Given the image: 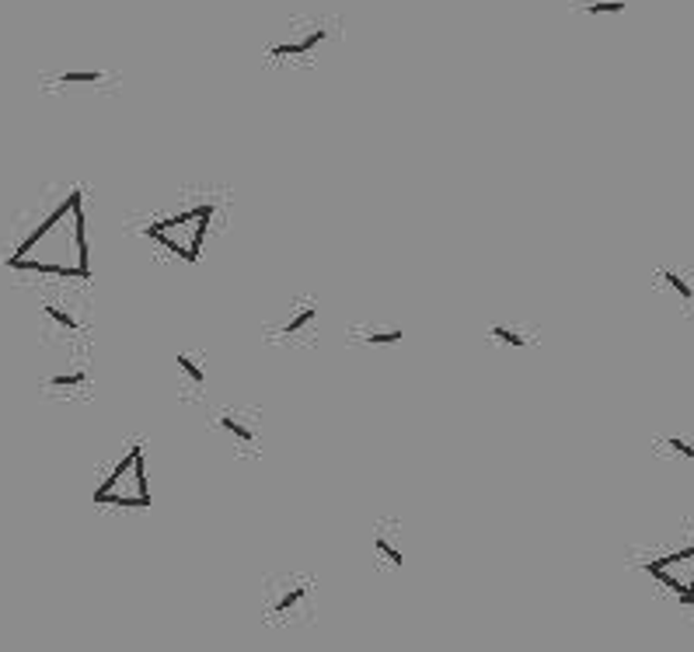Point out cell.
I'll return each instance as SVG.
<instances>
[{
    "instance_id": "6da1fadb",
    "label": "cell",
    "mask_w": 694,
    "mask_h": 652,
    "mask_svg": "<svg viewBox=\"0 0 694 652\" xmlns=\"http://www.w3.org/2000/svg\"><path fill=\"white\" fill-rule=\"evenodd\" d=\"M8 269L21 276L91 279L84 192L78 185H45L32 206L14 216Z\"/></svg>"
},
{
    "instance_id": "7a4b0ae2",
    "label": "cell",
    "mask_w": 694,
    "mask_h": 652,
    "mask_svg": "<svg viewBox=\"0 0 694 652\" xmlns=\"http://www.w3.org/2000/svg\"><path fill=\"white\" fill-rule=\"evenodd\" d=\"M318 583L307 572H276L262 583V621L269 628H304L315 624Z\"/></svg>"
},
{
    "instance_id": "3957f363",
    "label": "cell",
    "mask_w": 694,
    "mask_h": 652,
    "mask_svg": "<svg viewBox=\"0 0 694 652\" xmlns=\"http://www.w3.org/2000/svg\"><path fill=\"white\" fill-rule=\"evenodd\" d=\"M213 216H217V200L213 196L210 200H185L172 210H164L147 227V237H154L157 245H164L182 262H200Z\"/></svg>"
},
{
    "instance_id": "277c9868",
    "label": "cell",
    "mask_w": 694,
    "mask_h": 652,
    "mask_svg": "<svg viewBox=\"0 0 694 652\" xmlns=\"http://www.w3.org/2000/svg\"><path fill=\"white\" fill-rule=\"evenodd\" d=\"M94 506L112 510H147L151 506V478H147V450L143 440H133L115 457L102 486L94 489Z\"/></svg>"
},
{
    "instance_id": "5b68a950",
    "label": "cell",
    "mask_w": 694,
    "mask_h": 652,
    "mask_svg": "<svg viewBox=\"0 0 694 652\" xmlns=\"http://www.w3.org/2000/svg\"><path fill=\"white\" fill-rule=\"evenodd\" d=\"M210 429L237 457H262V412L248 405H224L210 416Z\"/></svg>"
},
{
    "instance_id": "8992f818",
    "label": "cell",
    "mask_w": 694,
    "mask_h": 652,
    "mask_svg": "<svg viewBox=\"0 0 694 652\" xmlns=\"http://www.w3.org/2000/svg\"><path fill=\"white\" fill-rule=\"evenodd\" d=\"M322 328V304L315 297H294L266 325V343L273 346H310Z\"/></svg>"
},
{
    "instance_id": "52a82bcc",
    "label": "cell",
    "mask_w": 694,
    "mask_h": 652,
    "mask_svg": "<svg viewBox=\"0 0 694 652\" xmlns=\"http://www.w3.org/2000/svg\"><path fill=\"white\" fill-rule=\"evenodd\" d=\"M39 391L53 401H88L94 391V370L84 359H63L39 377Z\"/></svg>"
},
{
    "instance_id": "ba28073f",
    "label": "cell",
    "mask_w": 694,
    "mask_h": 652,
    "mask_svg": "<svg viewBox=\"0 0 694 652\" xmlns=\"http://www.w3.org/2000/svg\"><path fill=\"white\" fill-rule=\"evenodd\" d=\"M331 39L328 21H307V26H294L286 39H276L266 45V63H304L315 60L325 42Z\"/></svg>"
},
{
    "instance_id": "9c48e42d",
    "label": "cell",
    "mask_w": 694,
    "mask_h": 652,
    "mask_svg": "<svg viewBox=\"0 0 694 652\" xmlns=\"http://www.w3.org/2000/svg\"><path fill=\"white\" fill-rule=\"evenodd\" d=\"M656 583H663V590H670L677 597L681 608H694V548H681L660 554L656 562L645 566Z\"/></svg>"
},
{
    "instance_id": "30bf717a",
    "label": "cell",
    "mask_w": 694,
    "mask_h": 652,
    "mask_svg": "<svg viewBox=\"0 0 694 652\" xmlns=\"http://www.w3.org/2000/svg\"><path fill=\"white\" fill-rule=\"evenodd\" d=\"M42 91L67 94V91H119V74L102 67L91 70H57V74L42 78Z\"/></svg>"
},
{
    "instance_id": "8fae6325",
    "label": "cell",
    "mask_w": 694,
    "mask_h": 652,
    "mask_svg": "<svg viewBox=\"0 0 694 652\" xmlns=\"http://www.w3.org/2000/svg\"><path fill=\"white\" fill-rule=\"evenodd\" d=\"M39 318H42V335L45 339H81V335L88 332V318L78 310V307H70L63 300H42L39 307Z\"/></svg>"
},
{
    "instance_id": "7c38bea8",
    "label": "cell",
    "mask_w": 694,
    "mask_h": 652,
    "mask_svg": "<svg viewBox=\"0 0 694 652\" xmlns=\"http://www.w3.org/2000/svg\"><path fill=\"white\" fill-rule=\"evenodd\" d=\"M401 538H405V530H401L398 520H380L374 527L370 548H374V562L380 569H391V572L405 569V544H401Z\"/></svg>"
},
{
    "instance_id": "4fadbf2b",
    "label": "cell",
    "mask_w": 694,
    "mask_h": 652,
    "mask_svg": "<svg viewBox=\"0 0 694 652\" xmlns=\"http://www.w3.org/2000/svg\"><path fill=\"white\" fill-rule=\"evenodd\" d=\"M175 377H178V398L182 401H200L206 395V384H210V370H206V359L200 353H178L175 356Z\"/></svg>"
},
{
    "instance_id": "5bb4252c",
    "label": "cell",
    "mask_w": 694,
    "mask_h": 652,
    "mask_svg": "<svg viewBox=\"0 0 694 652\" xmlns=\"http://www.w3.org/2000/svg\"><path fill=\"white\" fill-rule=\"evenodd\" d=\"M541 339V332L528 322H496L486 328V343L499 346V349H534Z\"/></svg>"
},
{
    "instance_id": "9a60e30c",
    "label": "cell",
    "mask_w": 694,
    "mask_h": 652,
    "mask_svg": "<svg viewBox=\"0 0 694 652\" xmlns=\"http://www.w3.org/2000/svg\"><path fill=\"white\" fill-rule=\"evenodd\" d=\"M656 286L663 289V294L674 300L687 318H694V279L681 269H674V265H663V269L653 273Z\"/></svg>"
},
{
    "instance_id": "2e32d148",
    "label": "cell",
    "mask_w": 694,
    "mask_h": 652,
    "mask_svg": "<svg viewBox=\"0 0 694 652\" xmlns=\"http://www.w3.org/2000/svg\"><path fill=\"white\" fill-rule=\"evenodd\" d=\"M346 339H349L353 346H370V349H377V346H398V343L405 339V328H401V325L364 322V325H353V328L346 332Z\"/></svg>"
},
{
    "instance_id": "e0dca14e",
    "label": "cell",
    "mask_w": 694,
    "mask_h": 652,
    "mask_svg": "<svg viewBox=\"0 0 694 652\" xmlns=\"http://www.w3.org/2000/svg\"><path fill=\"white\" fill-rule=\"evenodd\" d=\"M653 450L663 457H677V461L694 465V437H687V432H666V437H660L653 444Z\"/></svg>"
},
{
    "instance_id": "ac0fdd59",
    "label": "cell",
    "mask_w": 694,
    "mask_h": 652,
    "mask_svg": "<svg viewBox=\"0 0 694 652\" xmlns=\"http://www.w3.org/2000/svg\"><path fill=\"white\" fill-rule=\"evenodd\" d=\"M569 4L590 18H604V14H621L629 8V0H569Z\"/></svg>"
}]
</instances>
